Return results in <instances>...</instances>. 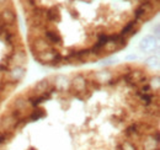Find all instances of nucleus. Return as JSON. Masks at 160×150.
<instances>
[{
	"instance_id": "nucleus-1",
	"label": "nucleus",
	"mask_w": 160,
	"mask_h": 150,
	"mask_svg": "<svg viewBox=\"0 0 160 150\" xmlns=\"http://www.w3.org/2000/svg\"><path fill=\"white\" fill-rule=\"evenodd\" d=\"M0 116V150H160L159 76L123 64L37 81Z\"/></svg>"
},
{
	"instance_id": "nucleus-2",
	"label": "nucleus",
	"mask_w": 160,
	"mask_h": 150,
	"mask_svg": "<svg viewBox=\"0 0 160 150\" xmlns=\"http://www.w3.org/2000/svg\"><path fill=\"white\" fill-rule=\"evenodd\" d=\"M8 5V0H0V9L5 8Z\"/></svg>"
}]
</instances>
